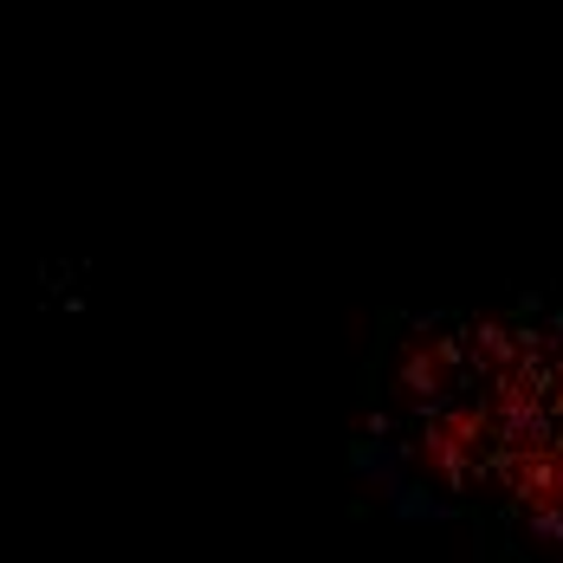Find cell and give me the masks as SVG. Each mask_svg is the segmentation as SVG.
I'll return each instance as SVG.
<instances>
[{
  "label": "cell",
  "mask_w": 563,
  "mask_h": 563,
  "mask_svg": "<svg viewBox=\"0 0 563 563\" xmlns=\"http://www.w3.org/2000/svg\"><path fill=\"white\" fill-rule=\"evenodd\" d=\"M460 383V343L453 338H408L395 350V369H389V389L401 401H415V408H428V401H441V395Z\"/></svg>",
  "instance_id": "6da1fadb"
}]
</instances>
